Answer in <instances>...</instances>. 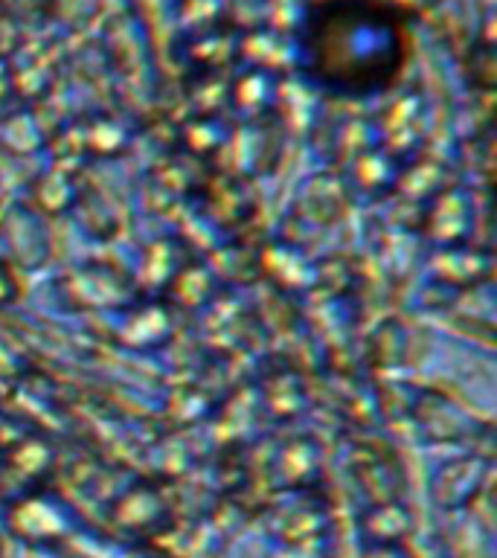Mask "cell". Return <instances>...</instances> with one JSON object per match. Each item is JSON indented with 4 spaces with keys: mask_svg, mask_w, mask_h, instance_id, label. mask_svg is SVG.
Listing matches in <instances>:
<instances>
[{
    "mask_svg": "<svg viewBox=\"0 0 497 558\" xmlns=\"http://www.w3.org/2000/svg\"><path fill=\"white\" fill-rule=\"evenodd\" d=\"M305 68L320 85L349 96L381 90L399 76L404 33L390 9L329 0L312 9L303 33Z\"/></svg>",
    "mask_w": 497,
    "mask_h": 558,
    "instance_id": "6da1fadb",
    "label": "cell"
}]
</instances>
